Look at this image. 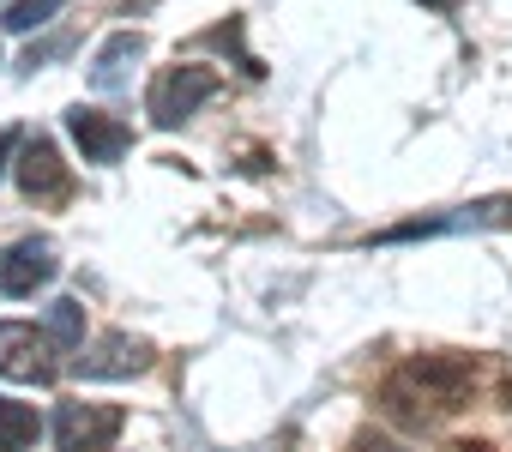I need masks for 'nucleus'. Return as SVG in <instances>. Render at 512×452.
Segmentation results:
<instances>
[{"label":"nucleus","instance_id":"2eb2a0df","mask_svg":"<svg viewBox=\"0 0 512 452\" xmlns=\"http://www.w3.org/2000/svg\"><path fill=\"white\" fill-rule=\"evenodd\" d=\"M428 7H434V0H428Z\"/></svg>","mask_w":512,"mask_h":452},{"label":"nucleus","instance_id":"423d86ee","mask_svg":"<svg viewBox=\"0 0 512 452\" xmlns=\"http://www.w3.org/2000/svg\"><path fill=\"white\" fill-rule=\"evenodd\" d=\"M19 187H25V199H37V205H61V199L73 193V175H67L55 139L37 133V139L19 145Z\"/></svg>","mask_w":512,"mask_h":452},{"label":"nucleus","instance_id":"0eeeda50","mask_svg":"<svg viewBox=\"0 0 512 452\" xmlns=\"http://www.w3.org/2000/svg\"><path fill=\"white\" fill-rule=\"evenodd\" d=\"M55 272H61V260H55V248H49V242H37V236H25V242H13L7 254H0V290H7L13 302L37 296Z\"/></svg>","mask_w":512,"mask_h":452},{"label":"nucleus","instance_id":"f8f14e48","mask_svg":"<svg viewBox=\"0 0 512 452\" xmlns=\"http://www.w3.org/2000/svg\"><path fill=\"white\" fill-rule=\"evenodd\" d=\"M61 7H67V0H13V7L0 13V25L19 31V37H31V31H43V25H55Z\"/></svg>","mask_w":512,"mask_h":452},{"label":"nucleus","instance_id":"6e6552de","mask_svg":"<svg viewBox=\"0 0 512 452\" xmlns=\"http://www.w3.org/2000/svg\"><path fill=\"white\" fill-rule=\"evenodd\" d=\"M67 133H73V145H79V157L85 163H121V151L133 145V127L127 121H115V115H103V109H67Z\"/></svg>","mask_w":512,"mask_h":452},{"label":"nucleus","instance_id":"f257e3e1","mask_svg":"<svg viewBox=\"0 0 512 452\" xmlns=\"http://www.w3.org/2000/svg\"><path fill=\"white\" fill-rule=\"evenodd\" d=\"M476 398V368L464 356H410L386 374L380 386V410L404 428H434L446 416H458Z\"/></svg>","mask_w":512,"mask_h":452},{"label":"nucleus","instance_id":"1a4fd4ad","mask_svg":"<svg viewBox=\"0 0 512 452\" xmlns=\"http://www.w3.org/2000/svg\"><path fill=\"white\" fill-rule=\"evenodd\" d=\"M145 55V37L139 31H115L103 49H97V61H91V91H103V97H115V91H127L133 85V61Z\"/></svg>","mask_w":512,"mask_h":452},{"label":"nucleus","instance_id":"9d476101","mask_svg":"<svg viewBox=\"0 0 512 452\" xmlns=\"http://www.w3.org/2000/svg\"><path fill=\"white\" fill-rule=\"evenodd\" d=\"M43 434V416L37 404H19V398H0V452H31Z\"/></svg>","mask_w":512,"mask_h":452},{"label":"nucleus","instance_id":"20e7f679","mask_svg":"<svg viewBox=\"0 0 512 452\" xmlns=\"http://www.w3.org/2000/svg\"><path fill=\"white\" fill-rule=\"evenodd\" d=\"M205 97H217V73H211V67H163V73L151 79L145 109H151L157 127H181Z\"/></svg>","mask_w":512,"mask_h":452},{"label":"nucleus","instance_id":"9b49d317","mask_svg":"<svg viewBox=\"0 0 512 452\" xmlns=\"http://www.w3.org/2000/svg\"><path fill=\"white\" fill-rule=\"evenodd\" d=\"M61 350H85V302H73V296H61V302H49V326H43Z\"/></svg>","mask_w":512,"mask_h":452},{"label":"nucleus","instance_id":"4468645a","mask_svg":"<svg viewBox=\"0 0 512 452\" xmlns=\"http://www.w3.org/2000/svg\"><path fill=\"white\" fill-rule=\"evenodd\" d=\"M7 7H13V0H0V13H7Z\"/></svg>","mask_w":512,"mask_h":452},{"label":"nucleus","instance_id":"ddd939ff","mask_svg":"<svg viewBox=\"0 0 512 452\" xmlns=\"http://www.w3.org/2000/svg\"><path fill=\"white\" fill-rule=\"evenodd\" d=\"M73 49V37H49V43H31V55H25V67H43V61H55V55H67Z\"/></svg>","mask_w":512,"mask_h":452},{"label":"nucleus","instance_id":"f03ea898","mask_svg":"<svg viewBox=\"0 0 512 452\" xmlns=\"http://www.w3.org/2000/svg\"><path fill=\"white\" fill-rule=\"evenodd\" d=\"M127 428L121 404H97V398H67L55 410V452H115Z\"/></svg>","mask_w":512,"mask_h":452},{"label":"nucleus","instance_id":"39448f33","mask_svg":"<svg viewBox=\"0 0 512 452\" xmlns=\"http://www.w3.org/2000/svg\"><path fill=\"white\" fill-rule=\"evenodd\" d=\"M73 368H79V380H133L151 368V344L133 332H103L73 356Z\"/></svg>","mask_w":512,"mask_h":452},{"label":"nucleus","instance_id":"7ed1b4c3","mask_svg":"<svg viewBox=\"0 0 512 452\" xmlns=\"http://www.w3.org/2000/svg\"><path fill=\"white\" fill-rule=\"evenodd\" d=\"M55 338L25 326V320H0V374L19 380V386H55L61 362H55Z\"/></svg>","mask_w":512,"mask_h":452}]
</instances>
